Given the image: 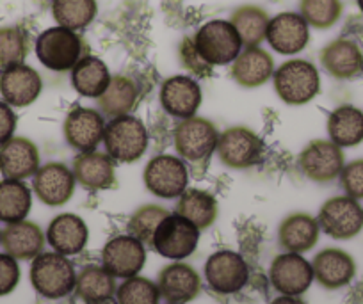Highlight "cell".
<instances>
[{
  "instance_id": "47",
  "label": "cell",
  "mask_w": 363,
  "mask_h": 304,
  "mask_svg": "<svg viewBox=\"0 0 363 304\" xmlns=\"http://www.w3.org/2000/svg\"><path fill=\"white\" fill-rule=\"evenodd\" d=\"M0 233H2V232H0Z\"/></svg>"
},
{
  "instance_id": "37",
  "label": "cell",
  "mask_w": 363,
  "mask_h": 304,
  "mask_svg": "<svg viewBox=\"0 0 363 304\" xmlns=\"http://www.w3.org/2000/svg\"><path fill=\"white\" fill-rule=\"evenodd\" d=\"M167 215H169V212L164 207H159V205H145V207H139L132 214L130 221L127 225L128 235L138 239L145 246L152 247L153 235H155L157 228L162 223V219L167 218Z\"/></svg>"
},
{
  "instance_id": "29",
  "label": "cell",
  "mask_w": 363,
  "mask_h": 304,
  "mask_svg": "<svg viewBox=\"0 0 363 304\" xmlns=\"http://www.w3.org/2000/svg\"><path fill=\"white\" fill-rule=\"evenodd\" d=\"M139 91L134 80L125 75H114L102 96L96 98L99 109L107 118L127 116L138 103Z\"/></svg>"
},
{
  "instance_id": "12",
  "label": "cell",
  "mask_w": 363,
  "mask_h": 304,
  "mask_svg": "<svg viewBox=\"0 0 363 304\" xmlns=\"http://www.w3.org/2000/svg\"><path fill=\"white\" fill-rule=\"evenodd\" d=\"M106 125L104 114L100 111L89 109V107H77V109L69 111L66 116L62 132H65L66 142L73 150L82 153L96 150V146L104 141Z\"/></svg>"
},
{
  "instance_id": "23",
  "label": "cell",
  "mask_w": 363,
  "mask_h": 304,
  "mask_svg": "<svg viewBox=\"0 0 363 304\" xmlns=\"http://www.w3.org/2000/svg\"><path fill=\"white\" fill-rule=\"evenodd\" d=\"M72 171L75 180L87 191H106L116 181L113 159L107 153H100L96 150L79 153L73 159Z\"/></svg>"
},
{
  "instance_id": "8",
  "label": "cell",
  "mask_w": 363,
  "mask_h": 304,
  "mask_svg": "<svg viewBox=\"0 0 363 304\" xmlns=\"http://www.w3.org/2000/svg\"><path fill=\"white\" fill-rule=\"evenodd\" d=\"M320 230L331 239L347 240L358 235L363 228V208L358 199L337 196L328 199L317 218Z\"/></svg>"
},
{
  "instance_id": "24",
  "label": "cell",
  "mask_w": 363,
  "mask_h": 304,
  "mask_svg": "<svg viewBox=\"0 0 363 304\" xmlns=\"http://www.w3.org/2000/svg\"><path fill=\"white\" fill-rule=\"evenodd\" d=\"M313 278L324 286V288H342L349 285L356 274V265L351 254L345 251L330 247L324 249L313 258L312 261Z\"/></svg>"
},
{
  "instance_id": "27",
  "label": "cell",
  "mask_w": 363,
  "mask_h": 304,
  "mask_svg": "<svg viewBox=\"0 0 363 304\" xmlns=\"http://www.w3.org/2000/svg\"><path fill=\"white\" fill-rule=\"evenodd\" d=\"M87 226L79 215L61 214L50 223L47 232V240L55 253L65 257L80 253L87 242Z\"/></svg>"
},
{
  "instance_id": "20",
  "label": "cell",
  "mask_w": 363,
  "mask_h": 304,
  "mask_svg": "<svg viewBox=\"0 0 363 304\" xmlns=\"http://www.w3.org/2000/svg\"><path fill=\"white\" fill-rule=\"evenodd\" d=\"M40 169V152L27 137L8 139L0 145V173L9 180H27Z\"/></svg>"
},
{
  "instance_id": "10",
  "label": "cell",
  "mask_w": 363,
  "mask_h": 304,
  "mask_svg": "<svg viewBox=\"0 0 363 304\" xmlns=\"http://www.w3.org/2000/svg\"><path fill=\"white\" fill-rule=\"evenodd\" d=\"M145 185L157 198H180L189 184V173L184 160L173 155H159L145 167Z\"/></svg>"
},
{
  "instance_id": "34",
  "label": "cell",
  "mask_w": 363,
  "mask_h": 304,
  "mask_svg": "<svg viewBox=\"0 0 363 304\" xmlns=\"http://www.w3.org/2000/svg\"><path fill=\"white\" fill-rule=\"evenodd\" d=\"M33 205L30 188L22 180H9L4 178L0 181V221L18 223L27 218Z\"/></svg>"
},
{
  "instance_id": "42",
  "label": "cell",
  "mask_w": 363,
  "mask_h": 304,
  "mask_svg": "<svg viewBox=\"0 0 363 304\" xmlns=\"http://www.w3.org/2000/svg\"><path fill=\"white\" fill-rule=\"evenodd\" d=\"M180 59L184 62V66L187 69H191L193 73H196V75L207 77L212 69V66L208 62H205L203 57L198 54L193 38H186L180 43Z\"/></svg>"
},
{
  "instance_id": "30",
  "label": "cell",
  "mask_w": 363,
  "mask_h": 304,
  "mask_svg": "<svg viewBox=\"0 0 363 304\" xmlns=\"http://www.w3.org/2000/svg\"><path fill=\"white\" fill-rule=\"evenodd\" d=\"M109 68L102 59L95 55H86L72 68L73 89L86 98L102 96L111 82Z\"/></svg>"
},
{
  "instance_id": "18",
  "label": "cell",
  "mask_w": 363,
  "mask_h": 304,
  "mask_svg": "<svg viewBox=\"0 0 363 304\" xmlns=\"http://www.w3.org/2000/svg\"><path fill=\"white\" fill-rule=\"evenodd\" d=\"M43 80L40 73L26 62L0 72V94L11 107H27L40 98Z\"/></svg>"
},
{
  "instance_id": "33",
  "label": "cell",
  "mask_w": 363,
  "mask_h": 304,
  "mask_svg": "<svg viewBox=\"0 0 363 304\" xmlns=\"http://www.w3.org/2000/svg\"><path fill=\"white\" fill-rule=\"evenodd\" d=\"M77 295L87 304H104L116 292L114 276L99 265H87L77 276Z\"/></svg>"
},
{
  "instance_id": "45",
  "label": "cell",
  "mask_w": 363,
  "mask_h": 304,
  "mask_svg": "<svg viewBox=\"0 0 363 304\" xmlns=\"http://www.w3.org/2000/svg\"><path fill=\"white\" fill-rule=\"evenodd\" d=\"M271 304H305L298 295H281L272 300Z\"/></svg>"
},
{
  "instance_id": "14",
  "label": "cell",
  "mask_w": 363,
  "mask_h": 304,
  "mask_svg": "<svg viewBox=\"0 0 363 304\" xmlns=\"http://www.w3.org/2000/svg\"><path fill=\"white\" fill-rule=\"evenodd\" d=\"M265 40L278 54L294 55L305 50L308 45L310 26L299 13H280L269 22Z\"/></svg>"
},
{
  "instance_id": "39",
  "label": "cell",
  "mask_w": 363,
  "mask_h": 304,
  "mask_svg": "<svg viewBox=\"0 0 363 304\" xmlns=\"http://www.w3.org/2000/svg\"><path fill=\"white\" fill-rule=\"evenodd\" d=\"M29 54V40L20 27H0V69L22 64Z\"/></svg>"
},
{
  "instance_id": "36",
  "label": "cell",
  "mask_w": 363,
  "mask_h": 304,
  "mask_svg": "<svg viewBox=\"0 0 363 304\" xmlns=\"http://www.w3.org/2000/svg\"><path fill=\"white\" fill-rule=\"evenodd\" d=\"M96 0H52V16L66 29H86L96 18Z\"/></svg>"
},
{
  "instance_id": "46",
  "label": "cell",
  "mask_w": 363,
  "mask_h": 304,
  "mask_svg": "<svg viewBox=\"0 0 363 304\" xmlns=\"http://www.w3.org/2000/svg\"><path fill=\"white\" fill-rule=\"evenodd\" d=\"M356 4H358L359 11H362V13H363V0H356Z\"/></svg>"
},
{
  "instance_id": "13",
  "label": "cell",
  "mask_w": 363,
  "mask_h": 304,
  "mask_svg": "<svg viewBox=\"0 0 363 304\" xmlns=\"http://www.w3.org/2000/svg\"><path fill=\"white\" fill-rule=\"evenodd\" d=\"M205 278L214 292L235 293L250 279V269L239 253L218 251L205 264Z\"/></svg>"
},
{
  "instance_id": "17",
  "label": "cell",
  "mask_w": 363,
  "mask_h": 304,
  "mask_svg": "<svg viewBox=\"0 0 363 304\" xmlns=\"http://www.w3.org/2000/svg\"><path fill=\"white\" fill-rule=\"evenodd\" d=\"M104 269L114 278H134L146 261L145 244L132 235H120L109 240L102 251Z\"/></svg>"
},
{
  "instance_id": "44",
  "label": "cell",
  "mask_w": 363,
  "mask_h": 304,
  "mask_svg": "<svg viewBox=\"0 0 363 304\" xmlns=\"http://www.w3.org/2000/svg\"><path fill=\"white\" fill-rule=\"evenodd\" d=\"M16 114L13 107L6 101H0V145L15 135Z\"/></svg>"
},
{
  "instance_id": "9",
  "label": "cell",
  "mask_w": 363,
  "mask_h": 304,
  "mask_svg": "<svg viewBox=\"0 0 363 304\" xmlns=\"http://www.w3.org/2000/svg\"><path fill=\"white\" fill-rule=\"evenodd\" d=\"M216 152L225 166L233 169H247L262 162L264 142L250 128L232 127L219 134Z\"/></svg>"
},
{
  "instance_id": "31",
  "label": "cell",
  "mask_w": 363,
  "mask_h": 304,
  "mask_svg": "<svg viewBox=\"0 0 363 304\" xmlns=\"http://www.w3.org/2000/svg\"><path fill=\"white\" fill-rule=\"evenodd\" d=\"M330 141L340 148H352L363 142V111L354 106H340L328 118Z\"/></svg>"
},
{
  "instance_id": "2",
  "label": "cell",
  "mask_w": 363,
  "mask_h": 304,
  "mask_svg": "<svg viewBox=\"0 0 363 304\" xmlns=\"http://www.w3.org/2000/svg\"><path fill=\"white\" fill-rule=\"evenodd\" d=\"M106 153L121 164H132L145 155L148 148V130L139 118L127 116L113 118L104 132Z\"/></svg>"
},
{
  "instance_id": "22",
  "label": "cell",
  "mask_w": 363,
  "mask_h": 304,
  "mask_svg": "<svg viewBox=\"0 0 363 304\" xmlns=\"http://www.w3.org/2000/svg\"><path fill=\"white\" fill-rule=\"evenodd\" d=\"M320 64L333 79L352 80L363 75V52L354 41L340 38L320 50Z\"/></svg>"
},
{
  "instance_id": "32",
  "label": "cell",
  "mask_w": 363,
  "mask_h": 304,
  "mask_svg": "<svg viewBox=\"0 0 363 304\" xmlns=\"http://www.w3.org/2000/svg\"><path fill=\"white\" fill-rule=\"evenodd\" d=\"M177 214L193 223L198 230H207L218 218V201L214 196L201 188H186L178 198Z\"/></svg>"
},
{
  "instance_id": "5",
  "label": "cell",
  "mask_w": 363,
  "mask_h": 304,
  "mask_svg": "<svg viewBox=\"0 0 363 304\" xmlns=\"http://www.w3.org/2000/svg\"><path fill=\"white\" fill-rule=\"evenodd\" d=\"M36 55L45 68L68 72L82 59V40L66 27H50L36 40Z\"/></svg>"
},
{
  "instance_id": "28",
  "label": "cell",
  "mask_w": 363,
  "mask_h": 304,
  "mask_svg": "<svg viewBox=\"0 0 363 304\" xmlns=\"http://www.w3.org/2000/svg\"><path fill=\"white\" fill-rule=\"evenodd\" d=\"M320 226L317 219L308 214H292L281 221L278 230V240L289 253H305L319 240Z\"/></svg>"
},
{
  "instance_id": "4",
  "label": "cell",
  "mask_w": 363,
  "mask_h": 304,
  "mask_svg": "<svg viewBox=\"0 0 363 304\" xmlns=\"http://www.w3.org/2000/svg\"><path fill=\"white\" fill-rule=\"evenodd\" d=\"M198 54L211 66L232 64L242 52V40L230 20H211L193 38Z\"/></svg>"
},
{
  "instance_id": "41",
  "label": "cell",
  "mask_w": 363,
  "mask_h": 304,
  "mask_svg": "<svg viewBox=\"0 0 363 304\" xmlns=\"http://www.w3.org/2000/svg\"><path fill=\"white\" fill-rule=\"evenodd\" d=\"M340 184L345 196L363 199V159L345 164L340 173Z\"/></svg>"
},
{
  "instance_id": "3",
  "label": "cell",
  "mask_w": 363,
  "mask_h": 304,
  "mask_svg": "<svg viewBox=\"0 0 363 304\" xmlns=\"http://www.w3.org/2000/svg\"><path fill=\"white\" fill-rule=\"evenodd\" d=\"M30 283L40 295L61 299L75 290L77 274L72 261L61 253H41L30 265Z\"/></svg>"
},
{
  "instance_id": "43",
  "label": "cell",
  "mask_w": 363,
  "mask_h": 304,
  "mask_svg": "<svg viewBox=\"0 0 363 304\" xmlns=\"http://www.w3.org/2000/svg\"><path fill=\"white\" fill-rule=\"evenodd\" d=\"M20 281L18 261L8 253H0V297L8 295Z\"/></svg>"
},
{
  "instance_id": "40",
  "label": "cell",
  "mask_w": 363,
  "mask_h": 304,
  "mask_svg": "<svg viewBox=\"0 0 363 304\" xmlns=\"http://www.w3.org/2000/svg\"><path fill=\"white\" fill-rule=\"evenodd\" d=\"M118 304H159V286L150 279L134 276L125 279L123 285L116 290Z\"/></svg>"
},
{
  "instance_id": "11",
  "label": "cell",
  "mask_w": 363,
  "mask_h": 304,
  "mask_svg": "<svg viewBox=\"0 0 363 304\" xmlns=\"http://www.w3.org/2000/svg\"><path fill=\"white\" fill-rule=\"evenodd\" d=\"M299 169L308 180L317 184H328L340 176L344 169V152L340 146L328 139H315L308 142L299 153Z\"/></svg>"
},
{
  "instance_id": "26",
  "label": "cell",
  "mask_w": 363,
  "mask_h": 304,
  "mask_svg": "<svg viewBox=\"0 0 363 304\" xmlns=\"http://www.w3.org/2000/svg\"><path fill=\"white\" fill-rule=\"evenodd\" d=\"M0 244L15 260H34L43 251L45 235L40 226L23 219L6 226L0 233Z\"/></svg>"
},
{
  "instance_id": "6",
  "label": "cell",
  "mask_w": 363,
  "mask_h": 304,
  "mask_svg": "<svg viewBox=\"0 0 363 304\" xmlns=\"http://www.w3.org/2000/svg\"><path fill=\"white\" fill-rule=\"evenodd\" d=\"M219 132L212 121L205 118H187L182 120L174 130V148L178 157L187 162H203L211 159L218 148Z\"/></svg>"
},
{
  "instance_id": "38",
  "label": "cell",
  "mask_w": 363,
  "mask_h": 304,
  "mask_svg": "<svg viewBox=\"0 0 363 304\" xmlns=\"http://www.w3.org/2000/svg\"><path fill=\"white\" fill-rule=\"evenodd\" d=\"M342 0H299V15L313 29H331L342 16Z\"/></svg>"
},
{
  "instance_id": "15",
  "label": "cell",
  "mask_w": 363,
  "mask_h": 304,
  "mask_svg": "<svg viewBox=\"0 0 363 304\" xmlns=\"http://www.w3.org/2000/svg\"><path fill=\"white\" fill-rule=\"evenodd\" d=\"M269 278L281 295H301L312 285L313 269L299 253H285L272 260Z\"/></svg>"
},
{
  "instance_id": "16",
  "label": "cell",
  "mask_w": 363,
  "mask_h": 304,
  "mask_svg": "<svg viewBox=\"0 0 363 304\" xmlns=\"http://www.w3.org/2000/svg\"><path fill=\"white\" fill-rule=\"evenodd\" d=\"M75 174L66 164L50 162L40 166L33 178L34 194L48 207H61L73 196Z\"/></svg>"
},
{
  "instance_id": "1",
  "label": "cell",
  "mask_w": 363,
  "mask_h": 304,
  "mask_svg": "<svg viewBox=\"0 0 363 304\" xmlns=\"http://www.w3.org/2000/svg\"><path fill=\"white\" fill-rule=\"evenodd\" d=\"M272 82L278 98L287 106H305L320 91L319 72L305 59L284 62L272 73Z\"/></svg>"
},
{
  "instance_id": "35",
  "label": "cell",
  "mask_w": 363,
  "mask_h": 304,
  "mask_svg": "<svg viewBox=\"0 0 363 304\" xmlns=\"http://www.w3.org/2000/svg\"><path fill=\"white\" fill-rule=\"evenodd\" d=\"M230 22L239 33L244 47H258L265 40L267 26L271 22V16L267 11L258 6L246 4L237 8L230 16Z\"/></svg>"
},
{
  "instance_id": "21",
  "label": "cell",
  "mask_w": 363,
  "mask_h": 304,
  "mask_svg": "<svg viewBox=\"0 0 363 304\" xmlns=\"http://www.w3.org/2000/svg\"><path fill=\"white\" fill-rule=\"evenodd\" d=\"M157 286L160 297H164L169 304H186L198 297L201 279L191 265L177 261L160 271Z\"/></svg>"
},
{
  "instance_id": "19",
  "label": "cell",
  "mask_w": 363,
  "mask_h": 304,
  "mask_svg": "<svg viewBox=\"0 0 363 304\" xmlns=\"http://www.w3.org/2000/svg\"><path fill=\"white\" fill-rule=\"evenodd\" d=\"M160 103L169 116L178 120L196 116L201 106L200 84L186 75L169 77L160 87Z\"/></svg>"
},
{
  "instance_id": "25",
  "label": "cell",
  "mask_w": 363,
  "mask_h": 304,
  "mask_svg": "<svg viewBox=\"0 0 363 304\" xmlns=\"http://www.w3.org/2000/svg\"><path fill=\"white\" fill-rule=\"evenodd\" d=\"M274 73V61L271 54L260 47H247L237 55L232 62V79L246 89H255L269 79H272Z\"/></svg>"
},
{
  "instance_id": "7",
  "label": "cell",
  "mask_w": 363,
  "mask_h": 304,
  "mask_svg": "<svg viewBox=\"0 0 363 304\" xmlns=\"http://www.w3.org/2000/svg\"><path fill=\"white\" fill-rule=\"evenodd\" d=\"M198 242H200V230L174 212L162 219L153 235L152 247L160 257L169 260H184L196 251Z\"/></svg>"
}]
</instances>
